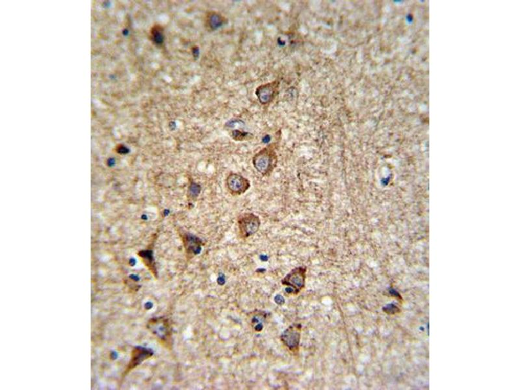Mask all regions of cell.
I'll return each mask as SVG.
<instances>
[{"label": "cell", "instance_id": "6da1fadb", "mask_svg": "<svg viewBox=\"0 0 520 390\" xmlns=\"http://www.w3.org/2000/svg\"><path fill=\"white\" fill-rule=\"evenodd\" d=\"M278 155L274 145L267 146L260 150L253 158L255 169L263 176H269L278 164Z\"/></svg>", "mask_w": 520, "mask_h": 390}, {"label": "cell", "instance_id": "7a4b0ae2", "mask_svg": "<svg viewBox=\"0 0 520 390\" xmlns=\"http://www.w3.org/2000/svg\"><path fill=\"white\" fill-rule=\"evenodd\" d=\"M239 234L241 238L246 239L255 234L261 226L260 217L253 213H244L238 218Z\"/></svg>", "mask_w": 520, "mask_h": 390}, {"label": "cell", "instance_id": "3957f363", "mask_svg": "<svg viewBox=\"0 0 520 390\" xmlns=\"http://www.w3.org/2000/svg\"><path fill=\"white\" fill-rule=\"evenodd\" d=\"M226 184L229 193L233 196L243 195L251 188L249 179L236 173H231L227 176Z\"/></svg>", "mask_w": 520, "mask_h": 390}, {"label": "cell", "instance_id": "277c9868", "mask_svg": "<svg viewBox=\"0 0 520 390\" xmlns=\"http://www.w3.org/2000/svg\"><path fill=\"white\" fill-rule=\"evenodd\" d=\"M306 271L304 267L296 268L283 280V284L292 287L295 293H298L304 286Z\"/></svg>", "mask_w": 520, "mask_h": 390}, {"label": "cell", "instance_id": "5b68a950", "mask_svg": "<svg viewBox=\"0 0 520 390\" xmlns=\"http://www.w3.org/2000/svg\"><path fill=\"white\" fill-rule=\"evenodd\" d=\"M152 333L155 335L162 341L168 342L171 339V329L167 320L156 319L151 320L148 325Z\"/></svg>", "mask_w": 520, "mask_h": 390}, {"label": "cell", "instance_id": "8992f818", "mask_svg": "<svg viewBox=\"0 0 520 390\" xmlns=\"http://www.w3.org/2000/svg\"><path fill=\"white\" fill-rule=\"evenodd\" d=\"M300 325H291L284 332L281 336L282 341L291 350H296L300 341Z\"/></svg>", "mask_w": 520, "mask_h": 390}, {"label": "cell", "instance_id": "52a82bcc", "mask_svg": "<svg viewBox=\"0 0 520 390\" xmlns=\"http://www.w3.org/2000/svg\"><path fill=\"white\" fill-rule=\"evenodd\" d=\"M182 241L187 253L196 255L202 250V241L193 234L184 232L182 235Z\"/></svg>", "mask_w": 520, "mask_h": 390}, {"label": "cell", "instance_id": "ba28073f", "mask_svg": "<svg viewBox=\"0 0 520 390\" xmlns=\"http://www.w3.org/2000/svg\"><path fill=\"white\" fill-rule=\"evenodd\" d=\"M206 28L210 31L218 30L227 23V19L221 14L215 11H210L206 15Z\"/></svg>", "mask_w": 520, "mask_h": 390}, {"label": "cell", "instance_id": "9c48e42d", "mask_svg": "<svg viewBox=\"0 0 520 390\" xmlns=\"http://www.w3.org/2000/svg\"><path fill=\"white\" fill-rule=\"evenodd\" d=\"M273 88L272 84L261 86L256 90V95H257L259 100L263 104H266V103L270 101L273 96Z\"/></svg>", "mask_w": 520, "mask_h": 390}, {"label": "cell", "instance_id": "30bf717a", "mask_svg": "<svg viewBox=\"0 0 520 390\" xmlns=\"http://www.w3.org/2000/svg\"><path fill=\"white\" fill-rule=\"evenodd\" d=\"M151 39L156 46H162L164 43L165 36L164 28L160 25L153 26L150 30Z\"/></svg>", "mask_w": 520, "mask_h": 390}, {"label": "cell", "instance_id": "8fae6325", "mask_svg": "<svg viewBox=\"0 0 520 390\" xmlns=\"http://www.w3.org/2000/svg\"><path fill=\"white\" fill-rule=\"evenodd\" d=\"M201 190L202 188L199 184L191 182L188 187V197L189 201H195L197 199Z\"/></svg>", "mask_w": 520, "mask_h": 390}, {"label": "cell", "instance_id": "7c38bea8", "mask_svg": "<svg viewBox=\"0 0 520 390\" xmlns=\"http://www.w3.org/2000/svg\"><path fill=\"white\" fill-rule=\"evenodd\" d=\"M232 137L236 141H244L251 139V135L247 132H243L239 130H234L231 134Z\"/></svg>", "mask_w": 520, "mask_h": 390}, {"label": "cell", "instance_id": "4fadbf2b", "mask_svg": "<svg viewBox=\"0 0 520 390\" xmlns=\"http://www.w3.org/2000/svg\"><path fill=\"white\" fill-rule=\"evenodd\" d=\"M275 301H276V303L279 304V305H283V304L285 303L284 299L283 298L282 296L280 295L276 296V298H275Z\"/></svg>", "mask_w": 520, "mask_h": 390}, {"label": "cell", "instance_id": "5bb4252c", "mask_svg": "<svg viewBox=\"0 0 520 390\" xmlns=\"http://www.w3.org/2000/svg\"><path fill=\"white\" fill-rule=\"evenodd\" d=\"M199 49L197 47H194L193 49V54L194 57L197 58L199 56Z\"/></svg>", "mask_w": 520, "mask_h": 390}]
</instances>
